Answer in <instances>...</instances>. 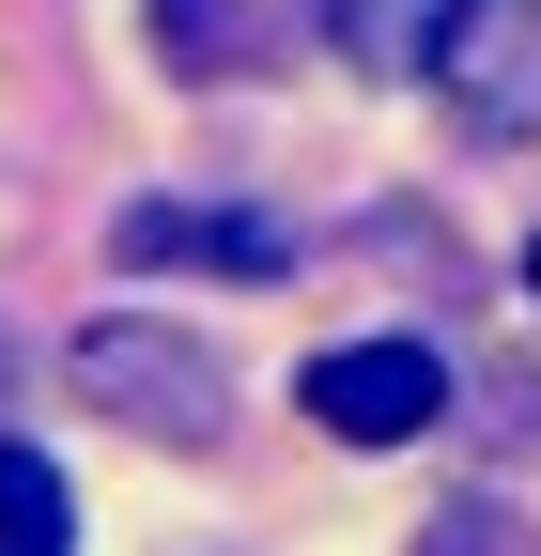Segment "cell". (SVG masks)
<instances>
[{
  "label": "cell",
  "mask_w": 541,
  "mask_h": 556,
  "mask_svg": "<svg viewBox=\"0 0 541 556\" xmlns=\"http://www.w3.org/2000/svg\"><path fill=\"white\" fill-rule=\"evenodd\" d=\"M263 47V0H155V62L171 78H232Z\"/></svg>",
  "instance_id": "6"
},
{
  "label": "cell",
  "mask_w": 541,
  "mask_h": 556,
  "mask_svg": "<svg viewBox=\"0 0 541 556\" xmlns=\"http://www.w3.org/2000/svg\"><path fill=\"white\" fill-rule=\"evenodd\" d=\"M294 402H310V433H341V448H418L433 402H449V356L433 340H325L294 371Z\"/></svg>",
  "instance_id": "3"
},
{
  "label": "cell",
  "mask_w": 541,
  "mask_h": 556,
  "mask_svg": "<svg viewBox=\"0 0 541 556\" xmlns=\"http://www.w3.org/2000/svg\"><path fill=\"white\" fill-rule=\"evenodd\" d=\"M526 294H541V232H526Z\"/></svg>",
  "instance_id": "8"
},
{
  "label": "cell",
  "mask_w": 541,
  "mask_h": 556,
  "mask_svg": "<svg viewBox=\"0 0 541 556\" xmlns=\"http://www.w3.org/2000/svg\"><path fill=\"white\" fill-rule=\"evenodd\" d=\"M124 263H232V278H279L294 248L263 232V217H186V201H140V217H124Z\"/></svg>",
  "instance_id": "4"
},
{
  "label": "cell",
  "mask_w": 541,
  "mask_h": 556,
  "mask_svg": "<svg viewBox=\"0 0 541 556\" xmlns=\"http://www.w3.org/2000/svg\"><path fill=\"white\" fill-rule=\"evenodd\" d=\"M433 31H449V0H325V47L356 78H433Z\"/></svg>",
  "instance_id": "5"
},
{
  "label": "cell",
  "mask_w": 541,
  "mask_h": 556,
  "mask_svg": "<svg viewBox=\"0 0 541 556\" xmlns=\"http://www.w3.org/2000/svg\"><path fill=\"white\" fill-rule=\"evenodd\" d=\"M433 109H449L464 139H541V0H449Z\"/></svg>",
  "instance_id": "2"
},
{
  "label": "cell",
  "mask_w": 541,
  "mask_h": 556,
  "mask_svg": "<svg viewBox=\"0 0 541 556\" xmlns=\"http://www.w3.org/2000/svg\"><path fill=\"white\" fill-rule=\"evenodd\" d=\"M0 556H78V495L47 448H0Z\"/></svg>",
  "instance_id": "7"
},
{
  "label": "cell",
  "mask_w": 541,
  "mask_h": 556,
  "mask_svg": "<svg viewBox=\"0 0 541 556\" xmlns=\"http://www.w3.org/2000/svg\"><path fill=\"white\" fill-rule=\"evenodd\" d=\"M78 387H93L109 417H140L155 448H201V433H217V356H201L186 325H140V309L78 325Z\"/></svg>",
  "instance_id": "1"
}]
</instances>
